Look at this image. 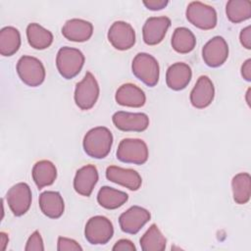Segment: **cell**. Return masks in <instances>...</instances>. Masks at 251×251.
I'll list each match as a JSON object with an SVG mask.
<instances>
[{
	"instance_id": "obj_1",
	"label": "cell",
	"mask_w": 251,
	"mask_h": 251,
	"mask_svg": "<svg viewBox=\"0 0 251 251\" xmlns=\"http://www.w3.org/2000/svg\"><path fill=\"white\" fill-rule=\"evenodd\" d=\"M113 144V134L105 126H96L86 132L82 145L84 152L91 158L103 159L108 156Z\"/></svg>"
},
{
	"instance_id": "obj_2",
	"label": "cell",
	"mask_w": 251,
	"mask_h": 251,
	"mask_svg": "<svg viewBox=\"0 0 251 251\" xmlns=\"http://www.w3.org/2000/svg\"><path fill=\"white\" fill-rule=\"evenodd\" d=\"M84 61V55L80 50L65 46L60 48L57 53L56 67L64 78L72 79L80 73Z\"/></svg>"
},
{
	"instance_id": "obj_3",
	"label": "cell",
	"mask_w": 251,
	"mask_h": 251,
	"mask_svg": "<svg viewBox=\"0 0 251 251\" xmlns=\"http://www.w3.org/2000/svg\"><path fill=\"white\" fill-rule=\"evenodd\" d=\"M132 74L147 86L153 87L159 81L160 67L158 61L148 53H138L132 60Z\"/></svg>"
},
{
	"instance_id": "obj_4",
	"label": "cell",
	"mask_w": 251,
	"mask_h": 251,
	"mask_svg": "<svg viewBox=\"0 0 251 251\" xmlns=\"http://www.w3.org/2000/svg\"><path fill=\"white\" fill-rule=\"evenodd\" d=\"M118 160L123 163L142 165L147 162L149 151L147 144L138 138H125L118 146L116 152Z\"/></svg>"
},
{
	"instance_id": "obj_5",
	"label": "cell",
	"mask_w": 251,
	"mask_h": 251,
	"mask_svg": "<svg viewBox=\"0 0 251 251\" xmlns=\"http://www.w3.org/2000/svg\"><path fill=\"white\" fill-rule=\"evenodd\" d=\"M99 93L100 88L95 76L90 72H86L84 77L75 85L74 95L75 105L80 110H90L97 102Z\"/></svg>"
},
{
	"instance_id": "obj_6",
	"label": "cell",
	"mask_w": 251,
	"mask_h": 251,
	"mask_svg": "<svg viewBox=\"0 0 251 251\" xmlns=\"http://www.w3.org/2000/svg\"><path fill=\"white\" fill-rule=\"evenodd\" d=\"M185 16L191 25L203 30L213 29L218 23L216 10L200 1L190 2L186 8Z\"/></svg>"
},
{
	"instance_id": "obj_7",
	"label": "cell",
	"mask_w": 251,
	"mask_h": 251,
	"mask_svg": "<svg viewBox=\"0 0 251 251\" xmlns=\"http://www.w3.org/2000/svg\"><path fill=\"white\" fill-rule=\"evenodd\" d=\"M17 73L21 80L31 87L42 84L45 79V68L41 61L32 56H23L17 63Z\"/></svg>"
},
{
	"instance_id": "obj_8",
	"label": "cell",
	"mask_w": 251,
	"mask_h": 251,
	"mask_svg": "<svg viewBox=\"0 0 251 251\" xmlns=\"http://www.w3.org/2000/svg\"><path fill=\"white\" fill-rule=\"evenodd\" d=\"M114 235L112 222L104 216L90 218L84 228L85 239L92 245H103L110 241Z\"/></svg>"
},
{
	"instance_id": "obj_9",
	"label": "cell",
	"mask_w": 251,
	"mask_h": 251,
	"mask_svg": "<svg viewBox=\"0 0 251 251\" xmlns=\"http://www.w3.org/2000/svg\"><path fill=\"white\" fill-rule=\"evenodd\" d=\"M31 199L30 187L25 182L16 183L6 194L7 204L16 217H21L29 210Z\"/></svg>"
},
{
	"instance_id": "obj_10",
	"label": "cell",
	"mask_w": 251,
	"mask_h": 251,
	"mask_svg": "<svg viewBox=\"0 0 251 251\" xmlns=\"http://www.w3.org/2000/svg\"><path fill=\"white\" fill-rule=\"evenodd\" d=\"M107 36L112 46L121 51L128 50L135 44V31L128 23L124 21L113 23Z\"/></svg>"
},
{
	"instance_id": "obj_11",
	"label": "cell",
	"mask_w": 251,
	"mask_h": 251,
	"mask_svg": "<svg viewBox=\"0 0 251 251\" xmlns=\"http://www.w3.org/2000/svg\"><path fill=\"white\" fill-rule=\"evenodd\" d=\"M151 214L140 206H131L119 218L121 229L129 234L137 233L150 220Z\"/></svg>"
},
{
	"instance_id": "obj_12",
	"label": "cell",
	"mask_w": 251,
	"mask_h": 251,
	"mask_svg": "<svg viewBox=\"0 0 251 251\" xmlns=\"http://www.w3.org/2000/svg\"><path fill=\"white\" fill-rule=\"evenodd\" d=\"M228 57V45L222 36H214L202 48L204 63L211 68L222 66Z\"/></svg>"
},
{
	"instance_id": "obj_13",
	"label": "cell",
	"mask_w": 251,
	"mask_h": 251,
	"mask_svg": "<svg viewBox=\"0 0 251 251\" xmlns=\"http://www.w3.org/2000/svg\"><path fill=\"white\" fill-rule=\"evenodd\" d=\"M114 126L123 131H144L149 126V118L144 113L116 112L112 117Z\"/></svg>"
},
{
	"instance_id": "obj_14",
	"label": "cell",
	"mask_w": 251,
	"mask_h": 251,
	"mask_svg": "<svg viewBox=\"0 0 251 251\" xmlns=\"http://www.w3.org/2000/svg\"><path fill=\"white\" fill-rule=\"evenodd\" d=\"M171 26V20L168 17L148 18L142 27L143 41L147 45H157L165 38Z\"/></svg>"
},
{
	"instance_id": "obj_15",
	"label": "cell",
	"mask_w": 251,
	"mask_h": 251,
	"mask_svg": "<svg viewBox=\"0 0 251 251\" xmlns=\"http://www.w3.org/2000/svg\"><path fill=\"white\" fill-rule=\"evenodd\" d=\"M106 177L108 180L132 191L138 190L142 184V178L136 171L118 166H109L106 170Z\"/></svg>"
},
{
	"instance_id": "obj_16",
	"label": "cell",
	"mask_w": 251,
	"mask_h": 251,
	"mask_svg": "<svg viewBox=\"0 0 251 251\" xmlns=\"http://www.w3.org/2000/svg\"><path fill=\"white\" fill-rule=\"evenodd\" d=\"M215 87L212 80L207 75L198 77L190 92V103L194 108L204 109L214 100Z\"/></svg>"
},
{
	"instance_id": "obj_17",
	"label": "cell",
	"mask_w": 251,
	"mask_h": 251,
	"mask_svg": "<svg viewBox=\"0 0 251 251\" xmlns=\"http://www.w3.org/2000/svg\"><path fill=\"white\" fill-rule=\"evenodd\" d=\"M98 171L93 165H86L78 169L74 178V188L81 196L89 197L98 181Z\"/></svg>"
},
{
	"instance_id": "obj_18",
	"label": "cell",
	"mask_w": 251,
	"mask_h": 251,
	"mask_svg": "<svg viewBox=\"0 0 251 251\" xmlns=\"http://www.w3.org/2000/svg\"><path fill=\"white\" fill-rule=\"evenodd\" d=\"M92 24L82 19H71L62 27L63 36L74 42L87 41L92 36Z\"/></svg>"
},
{
	"instance_id": "obj_19",
	"label": "cell",
	"mask_w": 251,
	"mask_h": 251,
	"mask_svg": "<svg viewBox=\"0 0 251 251\" xmlns=\"http://www.w3.org/2000/svg\"><path fill=\"white\" fill-rule=\"evenodd\" d=\"M192 77L191 68L182 62L171 65L166 73V82L169 88L178 91L184 89Z\"/></svg>"
},
{
	"instance_id": "obj_20",
	"label": "cell",
	"mask_w": 251,
	"mask_h": 251,
	"mask_svg": "<svg viewBox=\"0 0 251 251\" xmlns=\"http://www.w3.org/2000/svg\"><path fill=\"white\" fill-rule=\"evenodd\" d=\"M115 99L119 105L131 108H140L146 102L144 91L132 83L121 85L116 91Z\"/></svg>"
},
{
	"instance_id": "obj_21",
	"label": "cell",
	"mask_w": 251,
	"mask_h": 251,
	"mask_svg": "<svg viewBox=\"0 0 251 251\" xmlns=\"http://www.w3.org/2000/svg\"><path fill=\"white\" fill-rule=\"evenodd\" d=\"M39 207L41 212L50 219H59L65 211V203L58 191H44L39 195Z\"/></svg>"
},
{
	"instance_id": "obj_22",
	"label": "cell",
	"mask_w": 251,
	"mask_h": 251,
	"mask_svg": "<svg viewBox=\"0 0 251 251\" xmlns=\"http://www.w3.org/2000/svg\"><path fill=\"white\" fill-rule=\"evenodd\" d=\"M32 179L38 189L53 184L57 177V169L55 165L48 160H41L35 163L32 168Z\"/></svg>"
},
{
	"instance_id": "obj_23",
	"label": "cell",
	"mask_w": 251,
	"mask_h": 251,
	"mask_svg": "<svg viewBox=\"0 0 251 251\" xmlns=\"http://www.w3.org/2000/svg\"><path fill=\"white\" fill-rule=\"evenodd\" d=\"M26 37L28 44L37 50L48 48L53 42V34L36 23H31L26 27Z\"/></svg>"
},
{
	"instance_id": "obj_24",
	"label": "cell",
	"mask_w": 251,
	"mask_h": 251,
	"mask_svg": "<svg viewBox=\"0 0 251 251\" xmlns=\"http://www.w3.org/2000/svg\"><path fill=\"white\" fill-rule=\"evenodd\" d=\"M128 199V195L121 190L110 186H103L97 194V202L99 205L108 210L118 209L123 206Z\"/></svg>"
},
{
	"instance_id": "obj_25",
	"label": "cell",
	"mask_w": 251,
	"mask_h": 251,
	"mask_svg": "<svg viewBox=\"0 0 251 251\" xmlns=\"http://www.w3.org/2000/svg\"><path fill=\"white\" fill-rule=\"evenodd\" d=\"M232 196L235 203L243 205L250 200L251 177L248 173H239L231 180Z\"/></svg>"
},
{
	"instance_id": "obj_26",
	"label": "cell",
	"mask_w": 251,
	"mask_h": 251,
	"mask_svg": "<svg viewBox=\"0 0 251 251\" xmlns=\"http://www.w3.org/2000/svg\"><path fill=\"white\" fill-rule=\"evenodd\" d=\"M21 47L20 31L14 26H5L0 30V54L12 56Z\"/></svg>"
},
{
	"instance_id": "obj_27",
	"label": "cell",
	"mask_w": 251,
	"mask_h": 251,
	"mask_svg": "<svg viewBox=\"0 0 251 251\" xmlns=\"http://www.w3.org/2000/svg\"><path fill=\"white\" fill-rule=\"evenodd\" d=\"M196 45V38L193 32L184 26L176 27L172 36L173 49L180 54L191 52Z\"/></svg>"
},
{
	"instance_id": "obj_28",
	"label": "cell",
	"mask_w": 251,
	"mask_h": 251,
	"mask_svg": "<svg viewBox=\"0 0 251 251\" xmlns=\"http://www.w3.org/2000/svg\"><path fill=\"white\" fill-rule=\"evenodd\" d=\"M139 243L143 251H163L166 249L167 239L157 225L153 224L141 236Z\"/></svg>"
},
{
	"instance_id": "obj_29",
	"label": "cell",
	"mask_w": 251,
	"mask_h": 251,
	"mask_svg": "<svg viewBox=\"0 0 251 251\" xmlns=\"http://www.w3.org/2000/svg\"><path fill=\"white\" fill-rule=\"evenodd\" d=\"M227 19L233 24H239L251 18V2L248 0H229L226 5Z\"/></svg>"
},
{
	"instance_id": "obj_30",
	"label": "cell",
	"mask_w": 251,
	"mask_h": 251,
	"mask_svg": "<svg viewBox=\"0 0 251 251\" xmlns=\"http://www.w3.org/2000/svg\"><path fill=\"white\" fill-rule=\"evenodd\" d=\"M25 250V251H43L44 250L43 240L38 230H35L30 234V236L26 241Z\"/></svg>"
},
{
	"instance_id": "obj_31",
	"label": "cell",
	"mask_w": 251,
	"mask_h": 251,
	"mask_svg": "<svg viewBox=\"0 0 251 251\" xmlns=\"http://www.w3.org/2000/svg\"><path fill=\"white\" fill-rule=\"evenodd\" d=\"M58 251H81L82 247L74 239L59 236L57 241Z\"/></svg>"
},
{
	"instance_id": "obj_32",
	"label": "cell",
	"mask_w": 251,
	"mask_h": 251,
	"mask_svg": "<svg viewBox=\"0 0 251 251\" xmlns=\"http://www.w3.org/2000/svg\"><path fill=\"white\" fill-rule=\"evenodd\" d=\"M112 249L114 251H135L136 247L128 239H120L114 244Z\"/></svg>"
},
{
	"instance_id": "obj_33",
	"label": "cell",
	"mask_w": 251,
	"mask_h": 251,
	"mask_svg": "<svg viewBox=\"0 0 251 251\" xmlns=\"http://www.w3.org/2000/svg\"><path fill=\"white\" fill-rule=\"evenodd\" d=\"M144 6L151 11H160L167 7L169 4L168 0H146L143 1Z\"/></svg>"
},
{
	"instance_id": "obj_34",
	"label": "cell",
	"mask_w": 251,
	"mask_h": 251,
	"mask_svg": "<svg viewBox=\"0 0 251 251\" xmlns=\"http://www.w3.org/2000/svg\"><path fill=\"white\" fill-rule=\"evenodd\" d=\"M239 40L243 47L246 49H251V26L247 25L244 27L239 34Z\"/></svg>"
},
{
	"instance_id": "obj_35",
	"label": "cell",
	"mask_w": 251,
	"mask_h": 251,
	"mask_svg": "<svg viewBox=\"0 0 251 251\" xmlns=\"http://www.w3.org/2000/svg\"><path fill=\"white\" fill-rule=\"evenodd\" d=\"M241 75L246 81H251V59H247L242 64Z\"/></svg>"
},
{
	"instance_id": "obj_36",
	"label": "cell",
	"mask_w": 251,
	"mask_h": 251,
	"mask_svg": "<svg viewBox=\"0 0 251 251\" xmlns=\"http://www.w3.org/2000/svg\"><path fill=\"white\" fill-rule=\"evenodd\" d=\"M9 237L5 232H0V250L4 251L8 245Z\"/></svg>"
},
{
	"instance_id": "obj_37",
	"label": "cell",
	"mask_w": 251,
	"mask_h": 251,
	"mask_svg": "<svg viewBox=\"0 0 251 251\" xmlns=\"http://www.w3.org/2000/svg\"><path fill=\"white\" fill-rule=\"evenodd\" d=\"M250 91H251V89H250V88H248V90H247V92H246V102H247L248 106H250V99H249Z\"/></svg>"
}]
</instances>
